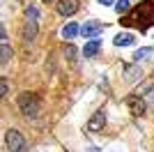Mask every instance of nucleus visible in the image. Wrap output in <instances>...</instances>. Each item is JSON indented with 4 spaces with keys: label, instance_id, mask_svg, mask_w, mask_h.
<instances>
[{
    "label": "nucleus",
    "instance_id": "nucleus-1",
    "mask_svg": "<svg viewBox=\"0 0 154 152\" xmlns=\"http://www.w3.org/2000/svg\"><path fill=\"white\" fill-rule=\"evenodd\" d=\"M122 23H127V25L134 23V25H140V28H147L149 23H154V2H152V0L140 2V7H138L131 16H127Z\"/></svg>",
    "mask_w": 154,
    "mask_h": 152
},
{
    "label": "nucleus",
    "instance_id": "nucleus-2",
    "mask_svg": "<svg viewBox=\"0 0 154 152\" xmlns=\"http://www.w3.org/2000/svg\"><path fill=\"white\" fill-rule=\"evenodd\" d=\"M16 104H19V111L26 115V118H37L39 111H42V99H39L35 92H21Z\"/></svg>",
    "mask_w": 154,
    "mask_h": 152
},
{
    "label": "nucleus",
    "instance_id": "nucleus-3",
    "mask_svg": "<svg viewBox=\"0 0 154 152\" xmlns=\"http://www.w3.org/2000/svg\"><path fill=\"white\" fill-rule=\"evenodd\" d=\"M5 145L9 152H28V143L23 138V134L16 131V129H9L5 134Z\"/></svg>",
    "mask_w": 154,
    "mask_h": 152
},
{
    "label": "nucleus",
    "instance_id": "nucleus-4",
    "mask_svg": "<svg viewBox=\"0 0 154 152\" xmlns=\"http://www.w3.org/2000/svg\"><path fill=\"white\" fill-rule=\"evenodd\" d=\"M101 30H103V25L99 23V21H85V23L81 25L78 35H83V39H97L101 35Z\"/></svg>",
    "mask_w": 154,
    "mask_h": 152
},
{
    "label": "nucleus",
    "instance_id": "nucleus-5",
    "mask_svg": "<svg viewBox=\"0 0 154 152\" xmlns=\"http://www.w3.org/2000/svg\"><path fill=\"white\" fill-rule=\"evenodd\" d=\"M127 106H129V111L134 115H145V111H147V104H145V99L143 97H129L127 99Z\"/></svg>",
    "mask_w": 154,
    "mask_h": 152
},
{
    "label": "nucleus",
    "instance_id": "nucleus-6",
    "mask_svg": "<svg viewBox=\"0 0 154 152\" xmlns=\"http://www.w3.org/2000/svg\"><path fill=\"white\" fill-rule=\"evenodd\" d=\"M55 9H58L60 16H71V14L78 12V0H60Z\"/></svg>",
    "mask_w": 154,
    "mask_h": 152
},
{
    "label": "nucleus",
    "instance_id": "nucleus-7",
    "mask_svg": "<svg viewBox=\"0 0 154 152\" xmlns=\"http://www.w3.org/2000/svg\"><path fill=\"white\" fill-rule=\"evenodd\" d=\"M103 127H106V113H103V111H97L90 118V122H88V129H90V131H101Z\"/></svg>",
    "mask_w": 154,
    "mask_h": 152
},
{
    "label": "nucleus",
    "instance_id": "nucleus-8",
    "mask_svg": "<svg viewBox=\"0 0 154 152\" xmlns=\"http://www.w3.org/2000/svg\"><path fill=\"white\" fill-rule=\"evenodd\" d=\"M113 44H115L117 49H124V46H134V44H136V37L131 35V32H117L115 39H113Z\"/></svg>",
    "mask_w": 154,
    "mask_h": 152
},
{
    "label": "nucleus",
    "instance_id": "nucleus-9",
    "mask_svg": "<svg viewBox=\"0 0 154 152\" xmlns=\"http://www.w3.org/2000/svg\"><path fill=\"white\" fill-rule=\"evenodd\" d=\"M124 78H127L129 83H136V81H140L143 78V71L138 65H127L124 67Z\"/></svg>",
    "mask_w": 154,
    "mask_h": 152
},
{
    "label": "nucleus",
    "instance_id": "nucleus-10",
    "mask_svg": "<svg viewBox=\"0 0 154 152\" xmlns=\"http://www.w3.org/2000/svg\"><path fill=\"white\" fill-rule=\"evenodd\" d=\"M147 60H154V49L152 46H145V49H138L134 53V62H147Z\"/></svg>",
    "mask_w": 154,
    "mask_h": 152
},
{
    "label": "nucleus",
    "instance_id": "nucleus-11",
    "mask_svg": "<svg viewBox=\"0 0 154 152\" xmlns=\"http://www.w3.org/2000/svg\"><path fill=\"white\" fill-rule=\"evenodd\" d=\"M99 51H101V39H90V42L83 46V55L85 58H94Z\"/></svg>",
    "mask_w": 154,
    "mask_h": 152
},
{
    "label": "nucleus",
    "instance_id": "nucleus-12",
    "mask_svg": "<svg viewBox=\"0 0 154 152\" xmlns=\"http://www.w3.org/2000/svg\"><path fill=\"white\" fill-rule=\"evenodd\" d=\"M35 37H37V23L35 21H26V25H23V39L32 42Z\"/></svg>",
    "mask_w": 154,
    "mask_h": 152
},
{
    "label": "nucleus",
    "instance_id": "nucleus-13",
    "mask_svg": "<svg viewBox=\"0 0 154 152\" xmlns=\"http://www.w3.org/2000/svg\"><path fill=\"white\" fill-rule=\"evenodd\" d=\"M78 30H81V25L71 21V23H67V25L62 28V37H64V39H74V37L78 35Z\"/></svg>",
    "mask_w": 154,
    "mask_h": 152
},
{
    "label": "nucleus",
    "instance_id": "nucleus-14",
    "mask_svg": "<svg viewBox=\"0 0 154 152\" xmlns=\"http://www.w3.org/2000/svg\"><path fill=\"white\" fill-rule=\"evenodd\" d=\"M12 55H14L12 46L9 44H0V65H7L9 60H12Z\"/></svg>",
    "mask_w": 154,
    "mask_h": 152
},
{
    "label": "nucleus",
    "instance_id": "nucleus-15",
    "mask_svg": "<svg viewBox=\"0 0 154 152\" xmlns=\"http://www.w3.org/2000/svg\"><path fill=\"white\" fill-rule=\"evenodd\" d=\"M76 55H78L76 46H74V44H64V58H67V60H69L71 65L76 62Z\"/></svg>",
    "mask_w": 154,
    "mask_h": 152
},
{
    "label": "nucleus",
    "instance_id": "nucleus-16",
    "mask_svg": "<svg viewBox=\"0 0 154 152\" xmlns=\"http://www.w3.org/2000/svg\"><path fill=\"white\" fill-rule=\"evenodd\" d=\"M26 16H28V21H35V23H37L42 14H39V9H37L35 5H28V7H26Z\"/></svg>",
    "mask_w": 154,
    "mask_h": 152
},
{
    "label": "nucleus",
    "instance_id": "nucleus-17",
    "mask_svg": "<svg viewBox=\"0 0 154 152\" xmlns=\"http://www.w3.org/2000/svg\"><path fill=\"white\" fill-rule=\"evenodd\" d=\"M129 7H131V0H117L115 2V12L117 14H127Z\"/></svg>",
    "mask_w": 154,
    "mask_h": 152
},
{
    "label": "nucleus",
    "instance_id": "nucleus-18",
    "mask_svg": "<svg viewBox=\"0 0 154 152\" xmlns=\"http://www.w3.org/2000/svg\"><path fill=\"white\" fill-rule=\"evenodd\" d=\"M7 95H9V81H7L5 76H0V99L7 97Z\"/></svg>",
    "mask_w": 154,
    "mask_h": 152
},
{
    "label": "nucleus",
    "instance_id": "nucleus-19",
    "mask_svg": "<svg viewBox=\"0 0 154 152\" xmlns=\"http://www.w3.org/2000/svg\"><path fill=\"white\" fill-rule=\"evenodd\" d=\"M99 5H103V7H110V5H115V0H99Z\"/></svg>",
    "mask_w": 154,
    "mask_h": 152
},
{
    "label": "nucleus",
    "instance_id": "nucleus-20",
    "mask_svg": "<svg viewBox=\"0 0 154 152\" xmlns=\"http://www.w3.org/2000/svg\"><path fill=\"white\" fill-rule=\"evenodd\" d=\"M0 39H7V30H5V25L0 23Z\"/></svg>",
    "mask_w": 154,
    "mask_h": 152
},
{
    "label": "nucleus",
    "instance_id": "nucleus-21",
    "mask_svg": "<svg viewBox=\"0 0 154 152\" xmlns=\"http://www.w3.org/2000/svg\"><path fill=\"white\" fill-rule=\"evenodd\" d=\"M88 152H101L99 147H88Z\"/></svg>",
    "mask_w": 154,
    "mask_h": 152
},
{
    "label": "nucleus",
    "instance_id": "nucleus-22",
    "mask_svg": "<svg viewBox=\"0 0 154 152\" xmlns=\"http://www.w3.org/2000/svg\"><path fill=\"white\" fill-rule=\"evenodd\" d=\"M42 2H53V0H42Z\"/></svg>",
    "mask_w": 154,
    "mask_h": 152
}]
</instances>
